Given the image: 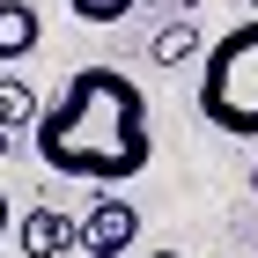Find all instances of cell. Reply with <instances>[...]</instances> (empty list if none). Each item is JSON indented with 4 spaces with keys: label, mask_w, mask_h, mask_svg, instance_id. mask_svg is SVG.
Here are the masks:
<instances>
[{
    "label": "cell",
    "mask_w": 258,
    "mask_h": 258,
    "mask_svg": "<svg viewBox=\"0 0 258 258\" xmlns=\"http://www.w3.org/2000/svg\"><path fill=\"white\" fill-rule=\"evenodd\" d=\"M67 8H74L81 22H103V30H111V22H125V15H133L140 0H67Z\"/></svg>",
    "instance_id": "8"
},
{
    "label": "cell",
    "mask_w": 258,
    "mask_h": 258,
    "mask_svg": "<svg viewBox=\"0 0 258 258\" xmlns=\"http://www.w3.org/2000/svg\"><path fill=\"white\" fill-rule=\"evenodd\" d=\"M8 148H15V133H8V125H0V155H8Z\"/></svg>",
    "instance_id": "10"
},
{
    "label": "cell",
    "mask_w": 258,
    "mask_h": 258,
    "mask_svg": "<svg viewBox=\"0 0 258 258\" xmlns=\"http://www.w3.org/2000/svg\"><path fill=\"white\" fill-rule=\"evenodd\" d=\"M37 118H44V96H37L22 74H0V125L22 133V125H37Z\"/></svg>",
    "instance_id": "7"
},
{
    "label": "cell",
    "mask_w": 258,
    "mask_h": 258,
    "mask_svg": "<svg viewBox=\"0 0 258 258\" xmlns=\"http://www.w3.org/2000/svg\"><path fill=\"white\" fill-rule=\"evenodd\" d=\"M148 258H184V251H148Z\"/></svg>",
    "instance_id": "11"
},
{
    "label": "cell",
    "mask_w": 258,
    "mask_h": 258,
    "mask_svg": "<svg viewBox=\"0 0 258 258\" xmlns=\"http://www.w3.org/2000/svg\"><path fill=\"white\" fill-rule=\"evenodd\" d=\"M170 8H199V0H170Z\"/></svg>",
    "instance_id": "12"
},
{
    "label": "cell",
    "mask_w": 258,
    "mask_h": 258,
    "mask_svg": "<svg viewBox=\"0 0 258 258\" xmlns=\"http://www.w3.org/2000/svg\"><path fill=\"white\" fill-rule=\"evenodd\" d=\"M44 44V15L30 0H0V67H22Z\"/></svg>",
    "instance_id": "5"
},
{
    "label": "cell",
    "mask_w": 258,
    "mask_h": 258,
    "mask_svg": "<svg viewBox=\"0 0 258 258\" xmlns=\"http://www.w3.org/2000/svg\"><path fill=\"white\" fill-rule=\"evenodd\" d=\"M15 251L22 258H67V251H74V214H59V207L15 214Z\"/></svg>",
    "instance_id": "4"
},
{
    "label": "cell",
    "mask_w": 258,
    "mask_h": 258,
    "mask_svg": "<svg viewBox=\"0 0 258 258\" xmlns=\"http://www.w3.org/2000/svg\"><path fill=\"white\" fill-rule=\"evenodd\" d=\"M199 52H207V37H199L184 15H177V22H162L155 37H148V59H155V67H184V59H199Z\"/></svg>",
    "instance_id": "6"
},
{
    "label": "cell",
    "mask_w": 258,
    "mask_h": 258,
    "mask_svg": "<svg viewBox=\"0 0 258 258\" xmlns=\"http://www.w3.org/2000/svg\"><path fill=\"white\" fill-rule=\"evenodd\" d=\"M37 162L111 192L133 184L155 162V118H148V89L125 67H74L59 81V96L44 103V118L30 125Z\"/></svg>",
    "instance_id": "1"
},
{
    "label": "cell",
    "mask_w": 258,
    "mask_h": 258,
    "mask_svg": "<svg viewBox=\"0 0 258 258\" xmlns=\"http://www.w3.org/2000/svg\"><path fill=\"white\" fill-rule=\"evenodd\" d=\"M140 243V207L125 192H96L89 199V214H74V251L89 258H125Z\"/></svg>",
    "instance_id": "3"
},
{
    "label": "cell",
    "mask_w": 258,
    "mask_h": 258,
    "mask_svg": "<svg viewBox=\"0 0 258 258\" xmlns=\"http://www.w3.org/2000/svg\"><path fill=\"white\" fill-rule=\"evenodd\" d=\"M15 236V207H8V192H0V243Z\"/></svg>",
    "instance_id": "9"
},
{
    "label": "cell",
    "mask_w": 258,
    "mask_h": 258,
    "mask_svg": "<svg viewBox=\"0 0 258 258\" xmlns=\"http://www.w3.org/2000/svg\"><path fill=\"white\" fill-rule=\"evenodd\" d=\"M199 118L229 140H258V15L199 52Z\"/></svg>",
    "instance_id": "2"
}]
</instances>
